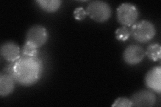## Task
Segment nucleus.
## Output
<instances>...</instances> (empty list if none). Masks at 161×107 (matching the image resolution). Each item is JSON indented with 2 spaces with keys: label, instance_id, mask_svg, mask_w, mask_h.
Segmentation results:
<instances>
[{
  "label": "nucleus",
  "instance_id": "nucleus-4",
  "mask_svg": "<svg viewBox=\"0 0 161 107\" xmlns=\"http://www.w3.org/2000/svg\"><path fill=\"white\" fill-rule=\"evenodd\" d=\"M138 18V11L134 4L124 3L117 9L118 21L123 26L130 27L136 22Z\"/></svg>",
  "mask_w": 161,
  "mask_h": 107
},
{
  "label": "nucleus",
  "instance_id": "nucleus-15",
  "mask_svg": "<svg viewBox=\"0 0 161 107\" xmlns=\"http://www.w3.org/2000/svg\"><path fill=\"white\" fill-rule=\"evenodd\" d=\"M112 106L130 107V106H132V104L130 99L125 98V97H119L115 100L114 103L112 104Z\"/></svg>",
  "mask_w": 161,
  "mask_h": 107
},
{
  "label": "nucleus",
  "instance_id": "nucleus-6",
  "mask_svg": "<svg viewBox=\"0 0 161 107\" xmlns=\"http://www.w3.org/2000/svg\"><path fill=\"white\" fill-rule=\"evenodd\" d=\"M132 106H153L157 98L152 90H140L132 95L130 99Z\"/></svg>",
  "mask_w": 161,
  "mask_h": 107
},
{
  "label": "nucleus",
  "instance_id": "nucleus-10",
  "mask_svg": "<svg viewBox=\"0 0 161 107\" xmlns=\"http://www.w3.org/2000/svg\"><path fill=\"white\" fill-rule=\"evenodd\" d=\"M16 81L12 76L1 73L0 75V95L7 96L14 91Z\"/></svg>",
  "mask_w": 161,
  "mask_h": 107
},
{
  "label": "nucleus",
  "instance_id": "nucleus-8",
  "mask_svg": "<svg viewBox=\"0 0 161 107\" xmlns=\"http://www.w3.org/2000/svg\"><path fill=\"white\" fill-rule=\"evenodd\" d=\"M2 57L9 62H14L21 57L22 51L19 45L14 42H4L0 49Z\"/></svg>",
  "mask_w": 161,
  "mask_h": 107
},
{
  "label": "nucleus",
  "instance_id": "nucleus-12",
  "mask_svg": "<svg viewBox=\"0 0 161 107\" xmlns=\"http://www.w3.org/2000/svg\"><path fill=\"white\" fill-rule=\"evenodd\" d=\"M145 55H147L150 60L154 61V62L160 60L161 58L160 45L157 43L151 44L148 45L147 51L145 52Z\"/></svg>",
  "mask_w": 161,
  "mask_h": 107
},
{
  "label": "nucleus",
  "instance_id": "nucleus-2",
  "mask_svg": "<svg viewBox=\"0 0 161 107\" xmlns=\"http://www.w3.org/2000/svg\"><path fill=\"white\" fill-rule=\"evenodd\" d=\"M130 31L134 40L140 43H147L150 41L156 34L154 25L148 20L136 22Z\"/></svg>",
  "mask_w": 161,
  "mask_h": 107
},
{
  "label": "nucleus",
  "instance_id": "nucleus-13",
  "mask_svg": "<svg viewBox=\"0 0 161 107\" xmlns=\"http://www.w3.org/2000/svg\"><path fill=\"white\" fill-rule=\"evenodd\" d=\"M38 48L28 42H25L22 48V55L27 56H38Z\"/></svg>",
  "mask_w": 161,
  "mask_h": 107
},
{
  "label": "nucleus",
  "instance_id": "nucleus-5",
  "mask_svg": "<svg viewBox=\"0 0 161 107\" xmlns=\"http://www.w3.org/2000/svg\"><path fill=\"white\" fill-rule=\"evenodd\" d=\"M48 32L42 25H36L30 28L26 34V41L36 48L42 46L48 40Z\"/></svg>",
  "mask_w": 161,
  "mask_h": 107
},
{
  "label": "nucleus",
  "instance_id": "nucleus-16",
  "mask_svg": "<svg viewBox=\"0 0 161 107\" xmlns=\"http://www.w3.org/2000/svg\"><path fill=\"white\" fill-rule=\"evenodd\" d=\"M73 16L75 19H76L77 20H79V21H82L83 20L86 16H87V12L85 10L81 8H77L74 10L73 12Z\"/></svg>",
  "mask_w": 161,
  "mask_h": 107
},
{
  "label": "nucleus",
  "instance_id": "nucleus-3",
  "mask_svg": "<svg viewBox=\"0 0 161 107\" xmlns=\"http://www.w3.org/2000/svg\"><path fill=\"white\" fill-rule=\"evenodd\" d=\"M87 13L91 19L97 22H105L112 15L109 5L102 1L91 2L87 8Z\"/></svg>",
  "mask_w": 161,
  "mask_h": 107
},
{
  "label": "nucleus",
  "instance_id": "nucleus-14",
  "mask_svg": "<svg viewBox=\"0 0 161 107\" xmlns=\"http://www.w3.org/2000/svg\"><path fill=\"white\" fill-rule=\"evenodd\" d=\"M130 35V31L128 27L122 26L118 28L116 31H115V37H116V39L119 40V41H126L127 40L129 39Z\"/></svg>",
  "mask_w": 161,
  "mask_h": 107
},
{
  "label": "nucleus",
  "instance_id": "nucleus-1",
  "mask_svg": "<svg viewBox=\"0 0 161 107\" xmlns=\"http://www.w3.org/2000/svg\"><path fill=\"white\" fill-rule=\"evenodd\" d=\"M42 70V62L38 56L22 55L16 62H12L11 76L18 84L30 86L40 80Z\"/></svg>",
  "mask_w": 161,
  "mask_h": 107
},
{
  "label": "nucleus",
  "instance_id": "nucleus-7",
  "mask_svg": "<svg viewBox=\"0 0 161 107\" xmlns=\"http://www.w3.org/2000/svg\"><path fill=\"white\" fill-rule=\"evenodd\" d=\"M145 56V51L138 45H130L123 53V58L129 65H136L142 62Z\"/></svg>",
  "mask_w": 161,
  "mask_h": 107
},
{
  "label": "nucleus",
  "instance_id": "nucleus-9",
  "mask_svg": "<svg viewBox=\"0 0 161 107\" xmlns=\"http://www.w3.org/2000/svg\"><path fill=\"white\" fill-rule=\"evenodd\" d=\"M145 84L152 91L160 94L161 92V67L154 66L147 72L145 77Z\"/></svg>",
  "mask_w": 161,
  "mask_h": 107
},
{
  "label": "nucleus",
  "instance_id": "nucleus-11",
  "mask_svg": "<svg viewBox=\"0 0 161 107\" xmlns=\"http://www.w3.org/2000/svg\"><path fill=\"white\" fill-rule=\"evenodd\" d=\"M36 2L40 8L48 13L57 12L62 3V2L59 0H40Z\"/></svg>",
  "mask_w": 161,
  "mask_h": 107
}]
</instances>
